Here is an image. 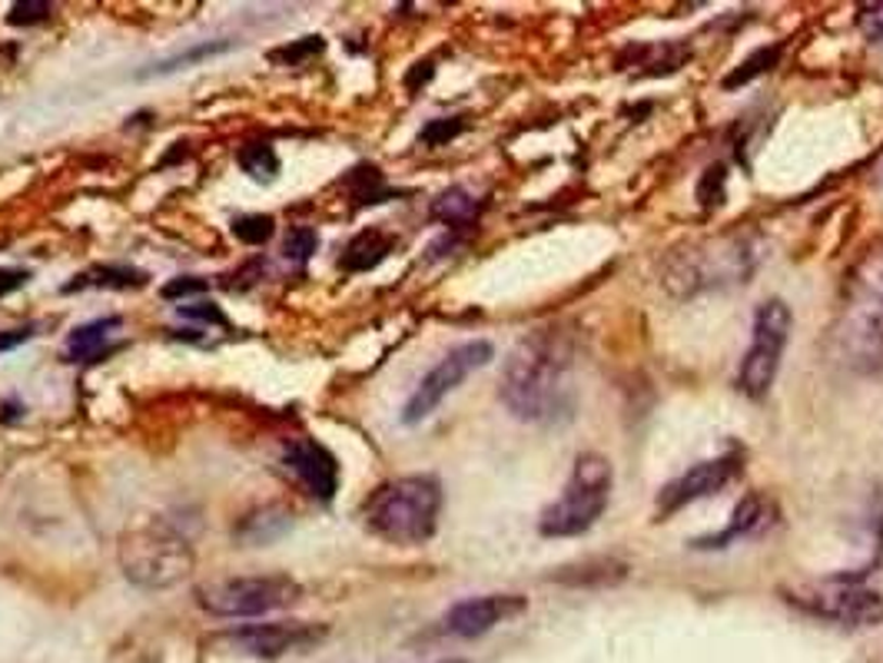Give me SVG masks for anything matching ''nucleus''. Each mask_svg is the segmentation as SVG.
Masks as SVG:
<instances>
[{
    "mask_svg": "<svg viewBox=\"0 0 883 663\" xmlns=\"http://www.w3.org/2000/svg\"><path fill=\"white\" fill-rule=\"evenodd\" d=\"M791 600L800 604L804 611L841 621L847 627H876L883 624V594L863 587L857 577H831V581H817L791 590Z\"/></svg>",
    "mask_w": 883,
    "mask_h": 663,
    "instance_id": "obj_9",
    "label": "nucleus"
},
{
    "mask_svg": "<svg viewBox=\"0 0 883 663\" xmlns=\"http://www.w3.org/2000/svg\"><path fill=\"white\" fill-rule=\"evenodd\" d=\"M303 600V584L289 574L216 577L197 587V604L213 617H263Z\"/></svg>",
    "mask_w": 883,
    "mask_h": 663,
    "instance_id": "obj_6",
    "label": "nucleus"
},
{
    "mask_svg": "<svg viewBox=\"0 0 883 663\" xmlns=\"http://www.w3.org/2000/svg\"><path fill=\"white\" fill-rule=\"evenodd\" d=\"M323 50H326V40L319 34H310V37H300V40L269 50V64H276V67H300V64H306V60H313Z\"/></svg>",
    "mask_w": 883,
    "mask_h": 663,
    "instance_id": "obj_24",
    "label": "nucleus"
},
{
    "mask_svg": "<svg viewBox=\"0 0 883 663\" xmlns=\"http://www.w3.org/2000/svg\"><path fill=\"white\" fill-rule=\"evenodd\" d=\"M442 514V485L432 474H402L379 485L366 505L363 521L369 534L395 548H419L436 537Z\"/></svg>",
    "mask_w": 883,
    "mask_h": 663,
    "instance_id": "obj_3",
    "label": "nucleus"
},
{
    "mask_svg": "<svg viewBox=\"0 0 883 663\" xmlns=\"http://www.w3.org/2000/svg\"><path fill=\"white\" fill-rule=\"evenodd\" d=\"M778 56H781V50L778 47H768V50H757L754 56H747L744 64H741V71H734L728 80H724V87L728 90H734V87H741L744 80H750V77H757V74H764L768 71L771 64H778Z\"/></svg>",
    "mask_w": 883,
    "mask_h": 663,
    "instance_id": "obj_27",
    "label": "nucleus"
},
{
    "mask_svg": "<svg viewBox=\"0 0 883 663\" xmlns=\"http://www.w3.org/2000/svg\"><path fill=\"white\" fill-rule=\"evenodd\" d=\"M741 468H744L741 455H721V458H711V461H701V464L688 468L681 477H674L671 485L661 488L658 514L668 518V514L681 511L691 501H701V498H711V495L724 492L731 481L741 477Z\"/></svg>",
    "mask_w": 883,
    "mask_h": 663,
    "instance_id": "obj_12",
    "label": "nucleus"
},
{
    "mask_svg": "<svg viewBox=\"0 0 883 663\" xmlns=\"http://www.w3.org/2000/svg\"><path fill=\"white\" fill-rule=\"evenodd\" d=\"M27 279H30V272H27V269H11V266H0V298L11 295V292H17V289H24V285H27Z\"/></svg>",
    "mask_w": 883,
    "mask_h": 663,
    "instance_id": "obj_33",
    "label": "nucleus"
},
{
    "mask_svg": "<svg viewBox=\"0 0 883 663\" xmlns=\"http://www.w3.org/2000/svg\"><path fill=\"white\" fill-rule=\"evenodd\" d=\"M53 14V4H47V0H17V4L11 8L8 14V24L14 27H30V24H40Z\"/></svg>",
    "mask_w": 883,
    "mask_h": 663,
    "instance_id": "obj_28",
    "label": "nucleus"
},
{
    "mask_svg": "<svg viewBox=\"0 0 883 663\" xmlns=\"http://www.w3.org/2000/svg\"><path fill=\"white\" fill-rule=\"evenodd\" d=\"M476 216H479V203L468 196L462 187H452V190H445L436 203H432V219H439V222H445V226H472L476 222Z\"/></svg>",
    "mask_w": 883,
    "mask_h": 663,
    "instance_id": "obj_21",
    "label": "nucleus"
},
{
    "mask_svg": "<svg viewBox=\"0 0 883 663\" xmlns=\"http://www.w3.org/2000/svg\"><path fill=\"white\" fill-rule=\"evenodd\" d=\"M34 339V326H24V329H11V332H0V352L8 348H17L21 342Z\"/></svg>",
    "mask_w": 883,
    "mask_h": 663,
    "instance_id": "obj_34",
    "label": "nucleus"
},
{
    "mask_svg": "<svg viewBox=\"0 0 883 663\" xmlns=\"http://www.w3.org/2000/svg\"><path fill=\"white\" fill-rule=\"evenodd\" d=\"M495 355V345L485 342V339H472V342H462L455 348H449L436 366L422 375V382L416 385V392L408 395L405 408H402V421L405 425H419L426 421L468 375L485 369Z\"/></svg>",
    "mask_w": 883,
    "mask_h": 663,
    "instance_id": "obj_8",
    "label": "nucleus"
},
{
    "mask_svg": "<svg viewBox=\"0 0 883 663\" xmlns=\"http://www.w3.org/2000/svg\"><path fill=\"white\" fill-rule=\"evenodd\" d=\"M521 611H525V597H515V594L465 597L449 608V614L442 617V630L452 637H462V640H476Z\"/></svg>",
    "mask_w": 883,
    "mask_h": 663,
    "instance_id": "obj_13",
    "label": "nucleus"
},
{
    "mask_svg": "<svg viewBox=\"0 0 883 663\" xmlns=\"http://www.w3.org/2000/svg\"><path fill=\"white\" fill-rule=\"evenodd\" d=\"M750 266V256L744 246L724 243V250H708L701 246L694 253H681L674 256V266L668 269V289H681V282H688L684 292L691 289H708V285H721L728 279H741Z\"/></svg>",
    "mask_w": 883,
    "mask_h": 663,
    "instance_id": "obj_11",
    "label": "nucleus"
},
{
    "mask_svg": "<svg viewBox=\"0 0 883 663\" xmlns=\"http://www.w3.org/2000/svg\"><path fill=\"white\" fill-rule=\"evenodd\" d=\"M121 568L127 581H134L137 587L160 590L176 584L193 568V548L187 534H180L163 518H153L124 537Z\"/></svg>",
    "mask_w": 883,
    "mask_h": 663,
    "instance_id": "obj_5",
    "label": "nucleus"
},
{
    "mask_svg": "<svg viewBox=\"0 0 883 663\" xmlns=\"http://www.w3.org/2000/svg\"><path fill=\"white\" fill-rule=\"evenodd\" d=\"M329 634L326 624H306V621H279V624H243L229 627L213 637L216 647H226L240 656L253 660H279L286 653H303L323 643Z\"/></svg>",
    "mask_w": 883,
    "mask_h": 663,
    "instance_id": "obj_10",
    "label": "nucleus"
},
{
    "mask_svg": "<svg viewBox=\"0 0 883 663\" xmlns=\"http://www.w3.org/2000/svg\"><path fill=\"white\" fill-rule=\"evenodd\" d=\"M289 531H292V511L286 505H263L240 518V524L232 527V540H240L243 548H269Z\"/></svg>",
    "mask_w": 883,
    "mask_h": 663,
    "instance_id": "obj_16",
    "label": "nucleus"
},
{
    "mask_svg": "<svg viewBox=\"0 0 883 663\" xmlns=\"http://www.w3.org/2000/svg\"><path fill=\"white\" fill-rule=\"evenodd\" d=\"M226 50H232V43L229 40H206V43H197V47H190V50H184V53H176V56H169V60H160V64H153L150 71H143L140 77H166V74H176V71H187V67H193V64H203V60H213V56H219V53H226Z\"/></svg>",
    "mask_w": 883,
    "mask_h": 663,
    "instance_id": "obj_22",
    "label": "nucleus"
},
{
    "mask_svg": "<svg viewBox=\"0 0 883 663\" xmlns=\"http://www.w3.org/2000/svg\"><path fill=\"white\" fill-rule=\"evenodd\" d=\"M282 464L297 474V481L316 501H332L336 498V492H339V461L323 442L292 438L282 448Z\"/></svg>",
    "mask_w": 883,
    "mask_h": 663,
    "instance_id": "obj_14",
    "label": "nucleus"
},
{
    "mask_svg": "<svg viewBox=\"0 0 883 663\" xmlns=\"http://www.w3.org/2000/svg\"><path fill=\"white\" fill-rule=\"evenodd\" d=\"M611 461L598 451H581L575 458L565 492L542 511L539 531L545 537H575L592 527L611 498Z\"/></svg>",
    "mask_w": 883,
    "mask_h": 663,
    "instance_id": "obj_4",
    "label": "nucleus"
},
{
    "mask_svg": "<svg viewBox=\"0 0 883 663\" xmlns=\"http://www.w3.org/2000/svg\"><path fill=\"white\" fill-rule=\"evenodd\" d=\"M778 521H781L778 501L757 492V495H747V498L737 501V508H734L728 527H721L718 534H708V537H697V540H694V548H701V551H715V548L734 545V540L764 537Z\"/></svg>",
    "mask_w": 883,
    "mask_h": 663,
    "instance_id": "obj_15",
    "label": "nucleus"
},
{
    "mask_svg": "<svg viewBox=\"0 0 883 663\" xmlns=\"http://www.w3.org/2000/svg\"><path fill=\"white\" fill-rule=\"evenodd\" d=\"M395 250V235L379 229V226H369L363 232H356L345 243L342 256H339V269L349 272V276H359V272H369L376 269L389 253Z\"/></svg>",
    "mask_w": 883,
    "mask_h": 663,
    "instance_id": "obj_17",
    "label": "nucleus"
},
{
    "mask_svg": "<svg viewBox=\"0 0 883 663\" xmlns=\"http://www.w3.org/2000/svg\"><path fill=\"white\" fill-rule=\"evenodd\" d=\"M791 326H794L791 309H787V303H781V298H768V303L757 306L754 342L744 352L741 369H737V388L747 398H764L771 392L778 369H781V355L791 339Z\"/></svg>",
    "mask_w": 883,
    "mask_h": 663,
    "instance_id": "obj_7",
    "label": "nucleus"
},
{
    "mask_svg": "<svg viewBox=\"0 0 883 663\" xmlns=\"http://www.w3.org/2000/svg\"><path fill=\"white\" fill-rule=\"evenodd\" d=\"M465 130L462 116H445V119H432V124L419 133V143L426 146H445L449 140H455Z\"/></svg>",
    "mask_w": 883,
    "mask_h": 663,
    "instance_id": "obj_29",
    "label": "nucleus"
},
{
    "mask_svg": "<svg viewBox=\"0 0 883 663\" xmlns=\"http://www.w3.org/2000/svg\"><path fill=\"white\" fill-rule=\"evenodd\" d=\"M150 276L134 266H93L80 276H74L64 292H80V289H143Z\"/></svg>",
    "mask_w": 883,
    "mask_h": 663,
    "instance_id": "obj_19",
    "label": "nucleus"
},
{
    "mask_svg": "<svg viewBox=\"0 0 883 663\" xmlns=\"http://www.w3.org/2000/svg\"><path fill=\"white\" fill-rule=\"evenodd\" d=\"M237 163H240V169H243L250 179H256V183H273V179L279 176V153H276V146L266 143V140L243 143V146L237 150Z\"/></svg>",
    "mask_w": 883,
    "mask_h": 663,
    "instance_id": "obj_20",
    "label": "nucleus"
},
{
    "mask_svg": "<svg viewBox=\"0 0 883 663\" xmlns=\"http://www.w3.org/2000/svg\"><path fill=\"white\" fill-rule=\"evenodd\" d=\"M319 250V232L313 226H292L282 239V256L297 266H306Z\"/></svg>",
    "mask_w": 883,
    "mask_h": 663,
    "instance_id": "obj_25",
    "label": "nucleus"
},
{
    "mask_svg": "<svg viewBox=\"0 0 883 663\" xmlns=\"http://www.w3.org/2000/svg\"><path fill=\"white\" fill-rule=\"evenodd\" d=\"M349 187H352V196H356L363 206H366V203H382V196H386L382 173H379L376 166H359V169H352Z\"/></svg>",
    "mask_w": 883,
    "mask_h": 663,
    "instance_id": "obj_26",
    "label": "nucleus"
},
{
    "mask_svg": "<svg viewBox=\"0 0 883 663\" xmlns=\"http://www.w3.org/2000/svg\"><path fill=\"white\" fill-rule=\"evenodd\" d=\"M229 232L237 235L243 246H263L276 232V219L269 213H243L229 222Z\"/></svg>",
    "mask_w": 883,
    "mask_h": 663,
    "instance_id": "obj_23",
    "label": "nucleus"
},
{
    "mask_svg": "<svg viewBox=\"0 0 883 663\" xmlns=\"http://www.w3.org/2000/svg\"><path fill=\"white\" fill-rule=\"evenodd\" d=\"M834 345L844 366L860 375L883 369V239L857 256L844 279Z\"/></svg>",
    "mask_w": 883,
    "mask_h": 663,
    "instance_id": "obj_2",
    "label": "nucleus"
},
{
    "mask_svg": "<svg viewBox=\"0 0 883 663\" xmlns=\"http://www.w3.org/2000/svg\"><path fill=\"white\" fill-rule=\"evenodd\" d=\"M575 335L562 326L525 335L502 369V405L535 425L565 418L575 405Z\"/></svg>",
    "mask_w": 883,
    "mask_h": 663,
    "instance_id": "obj_1",
    "label": "nucleus"
},
{
    "mask_svg": "<svg viewBox=\"0 0 883 663\" xmlns=\"http://www.w3.org/2000/svg\"><path fill=\"white\" fill-rule=\"evenodd\" d=\"M180 319H197V322H210V326H226V316L216 303H193V306H180L176 309Z\"/></svg>",
    "mask_w": 883,
    "mask_h": 663,
    "instance_id": "obj_32",
    "label": "nucleus"
},
{
    "mask_svg": "<svg viewBox=\"0 0 883 663\" xmlns=\"http://www.w3.org/2000/svg\"><path fill=\"white\" fill-rule=\"evenodd\" d=\"M857 24H860L867 40L883 43V4H863L860 14H857Z\"/></svg>",
    "mask_w": 883,
    "mask_h": 663,
    "instance_id": "obj_31",
    "label": "nucleus"
},
{
    "mask_svg": "<svg viewBox=\"0 0 883 663\" xmlns=\"http://www.w3.org/2000/svg\"><path fill=\"white\" fill-rule=\"evenodd\" d=\"M124 326L121 316H103V319H93L87 326H77L71 335H67V345H64V358L67 361H90L103 352V342Z\"/></svg>",
    "mask_w": 883,
    "mask_h": 663,
    "instance_id": "obj_18",
    "label": "nucleus"
},
{
    "mask_svg": "<svg viewBox=\"0 0 883 663\" xmlns=\"http://www.w3.org/2000/svg\"><path fill=\"white\" fill-rule=\"evenodd\" d=\"M206 289H210V282L200 276H176L160 289V295L166 298V303H176V298H187V295H203Z\"/></svg>",
    "mask_w": 883,
    "mask_h": 663,
    "instance_id": "obj_30",
    "label": "nucleus"
}]
</instances>
